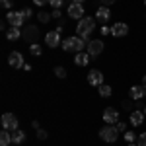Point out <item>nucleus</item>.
<instances>
[{
	"label": "nucleus",
	"instance_id": "22",
	"mask_svg": "<svg viewBox=\"0 0 146 146\" xmlns=\"http://www.w3.org/2000/svg\"><path fill=\"white\" fill-rule=\"evenodd\" d=\"M123 138L129 142V144H133V142L136 140V135L133 133V131H125V136H123Z\"/></svg>",
	"mask_w": 146,
	"mask_h": 146
},
{
	"label": "nucleus",
	"instance_id": "40",
	"mask_svg": "<svg viewBox=\"0 0 146 146\" xmlns=\"http://www.w3.org/2000/svg\"><path fill=\"white\" fill-rule=\"evenodd\" d=\"M129 146H138V144H135V142H133V144H129Z\"/></svg>",
	"mask_w": 146,
	"mask_h": 146
},
{
	"label": "nucleus",
	"instance_id": "13",
	"mask_svg": "<svg viewBox=\"0 0 146 146\" xmlns=\"http://www.w3.org/2000/svg\"><path fill=\"white\" fill-rule=\"evenodd\" d=\"M146 98V88L140 84V86H133L131 88V100H142Z\"/></svg>",
	"mask_w": 146,
	"mask_h": 146
},
{
	"label": "nucleus",
	"instance_id": "33",
	"mask_svg": "<svg viewBox=\"0 0 146 146\" xmlns=\"http://www.w3.org/2000/svg\"><path fill=\"white\" fill-rule=\"evenodd\" d=\"M123 107H125V109H129V111H131V109H133V103H131V101H125V103H123Z\"/></svg>",
	"mask_w": 146,
	"mask_h": 146
},
{
	"label": "nucleus",
	"instance_id": "24",
	"mask_svg": "<svg viewBox=\"0 0 146 146\" xmlns=\"http://www.w3.org/2000/svg\"><path fill=\"white\" fill-rule=\"evenodd\" d=\"M39 22H43V23H47L49 20H51V14H47V12H39Z\"/></svg>",
	"mask_w": 146,
	"mask_h": 146
},
{
	"label": "nucleus",
	"instance_id": "29",
	"mask_svg": "<svg viewBox=\"0 0 146 146\" xmlns=\"http://www.w3.org/2000/svg\"><path fill=\"white\" fill-rule=\"evenodd\" d=\"M0 4H2V8H12L14 0H0Z\"/></svg>",
	"mask_w": 146,
	"mask_h": 146
},
{
	"label": "nucleus",
	"instance_id": "37",
	"mask_svg": "<svg viewBox=\"0 0 146 146\" xmlns=\"http://www.w3.org/2000/svg\"><path fill=\"white\" fill-rule=\"evenodd\" d=\"M142 86L146 88V74H144V78H142Z\"/></svg>",
	"mask_w": 146,
	"mask_h": 146
},
{
	"label": "nucleus",
	"instance_id": "9",
	"mask_svg": "<svg viewBox=\"0 0 146 146\" xmlns=\"http://www.w3.org/2000/svg\"><path fill=\"white\" fill-rule=\"evenodd\" d=\"M8 62H10V66L12 68H23V56H22V53L20 51H12L10 53V56H8Z\"/></svg>",
	"mask_w": 146,
	"mask_h": 146
},
{
	"label": "nucleus",
	"instance_id": "26",
	"mask_svg": "<svg viewBox=\"0 0 146 146\" xmlns=\"http://www.w3.org/2000/svg\"><path fill=\"white\" fill-rule=\"evenodd\" d=\"M49 4L53 6V10H60L62 8V0H51Z\"/></svg>",
	"mask_w": 146,
	"mask_h": 146
},
{
	"label": "nucleus",
	"instance_id": "10",
	"mask_svg": "<svg viewBox=\"0 0 146 146\" xmlns=\"http://www.w3.org/2000/svg\"><path fill=\"white\" fill-rule=\"evenodd\" d=\"M103 121H105V125H115L119 121V111L113 109V107H107L103 111Z\"/></svg>",
	"mask_w": 146,
	"mask_h": 146
},
{
	"label": "nucleus",
	"instance_id": "7",
	"mask_svg": "<svg viewBox=\"0 0 146 146\" xmlns=\"http://www.w3.org/2000/svg\"><path fill=\"white\" fill-rule=\"evenodd\" d=\"M68 16H70L72 20H82V18H84V6L72 2V4L68 6Z\"/></svg>",
	"mask_w": 146,
	"mask_h": 146
},
{
	"label": "nucleus",
	"instance_id": "20",
	"mask_svg": "<svg viewBox=\"0 0 146 146\" xmlns=\"http://www.w3.org/2000/svg\"><path fill=\"white\" fill-rule=\"evenodd\" d=\"M10 142H12L10 131H2V133H0V146H8Z\"/></svg>",
	"mask_w": 146,
	"mask_h": 146
},
{
	"label": "nucleus",
	"instance_id": "35",
	"mask_svg": "<svg viewBox=\"0 0 146 146\" xmlns=\"http://www.w3.org/2000/svg\"><path fill=\"white\" fill-rule=\"evenodd\" d=\"M51 16H53V18H60V10H53Z\"/></svg>",
	"mask_w": 146,
	"mask_h": 146
},
{
	"label": "nucleus",
	"instance_id": "18",
	"mask_svg": "<svg viewBox=\"0 0 146 146\" xmlns=\"http://www.w3.org/2000/svg\"><path fill=\"white\" fill-rule=\"evenodd\" d=\"M62 49H64L66 53H72V51H76V43H74V37H66V39L62 41Z\"/></svg>",
	"mask_w": 146,
	"mask_h": 146
},
{
	"label": "nucleus",
	"instance_id": "12",
	"mask_svg": "<svg viewBox=\"0 0 146 146\" xmlns=\"http://www.w3.org/2000/svg\"><path fill=\"white\" fill-rule=\"evenodd\" d=\"M88 82H90L92 86H101L103 84V74H101L100 70H90V74H88Z\"/></svg>",
	"mask_w": 146,
	"mask_h": 146
},
{
	"label": "nucleus",
	"instance_id": "23",
	"mask_svg": "<svg viewBox=\"0 0 146 146\" xmlns=\"http://www.w3.org/2000/svg\"><path fill=\"white\" fill-rule=\"evenodd\" d=\"M29 53H31L33 56H39V55H41V47L37 45V43H33V45L29 47Z\"/></svg>",
	"mask_w": 146,
	"mask_h": 146
},
{
	"label": "nucleus",
	"instance_id": "36",
	"mask_svg": "<svg viewBox=\"0 0 146 146\" xmlns=\"http://www.w3.org/2000/svg\"><path fill=\"white\" fill-rule=\"evenodd\" d=\"M23 14H25V18H29V16H31V14H33V12L29 10V8H25V10H23Z\"/></svg>",
	"mask_w": 146,
	"mask_h": 146
},
{
	"label": "nucleus",
	"instance_id": "17",
	"mask_svg": "<svg viewBox=\"0 0 146 146\" xmlns=\"http://www.w3.org/2000/svg\"><path fill=\"white\" fill-rule=\"evenodd\" d=\"M23 140H25V133H23V131L18 129V131L12 133V142H14V144H23Z\"/></svg>",
	"mask_w": 146,
	"mask_h": 146
},
{
	"label": "nucleus",
	"instance_id": "21",
	"mask_svg": "<svg viewBox=\"0 0 146 146\" xmlns=\"http://www.w3.org/2000/svg\"><path fill=\"white\" fill-rule=\"evenodd\" d=\"M100 96H101V98H109V96H111V86L101 84V86H100Z\"/></svg>",
	"mask_w": 146,
	"mask_h": 146
},
{
	"label": "nucleus",
	"instance_id": "34",
	"mask_svg": "<svg viewBox=\"0 0 146 146\" xmlns=\"http://www.w3.org/2000/svg\"><path fill=\"white\" fill-rule=\"evenodd\" d=\"M113 2H115V0H101V4H103V6H111Z\"/></svg>",
	"mask_w": 146,
	"mask_h": 146
},
{
	"label": "nucleus",
	"instance_id": "27",
	"mask_svg": "<svg viewBox=\"0 0 146 146\" xmlns=\"http://www.w3.org/2000/svg\"><path fill=\"white\" fill-rule=\"evenodd\" d=\"M37 138H39V140H45V138H47V131H43V129H37Z\"/></svg>",
	"mask_w": 146,
	"mask_h": 146
},
{
	"label": "nucleus",
	"instance_id": "8",
	"mask_svg": "<svg viewBox=\"0 0 146 146\" xmlns=\"http://www.w3.org/2000/svg\"><path fill=\"white\" fill-rule=\"evenodd\" d=\"M45 43L49 47H53V49H55V47H58V45H62V39H60V33H58V31H49V33L45 35Z\"/></svg>",
	"mask_w": 146,
	"mask_h": 146
},
{
	"label": "nucleus",
	"instance_id": "16",
	"mask_svg": "<svg viewBox=\"0 0 146 146\" xmlns=\"http://www.w3.org/2000/svg\"><path fill=\"white\" fill-rule=\"evenodd\" d=\"M74 62H76L78 66H86V64L90 62V55H88V53H76Z\"/></svg>",
	"mask_w": 146,
	"mask_h": 146
},
{
	"label": "nucleus",
	"instance_id": "11",
	"mask_svg": "<svg viewBox=\"0 0 146 146\" xmlns=\"http://www.w3.org/2000/svg\"><path fill=\"white\" fill-rule=\"evenodd\" d=\"M129 33V25L123 22H119V23H115L111 27V35H115V37H125V35Z\"/></svg>",
	"mask_w": 146,
	"mask_h": 146
},
{
	"label": "nucleus",
	"instance_id": "32",
	"mask_svg": "<svg viewBox=\"0 0 146 146\" xmlns=\"http://www.w3.org/2000/svg\"><path fill=\"white\" fill-rule=\"evenodd\" d=\"M35 4H37V6H45V4H49V2H51V0H33Z\"/></svg>",
	"mask_w": 146,
	"mask_h": 146
},
{
	"label": "nucleus",
	"instance_id": "15",
	"mask_svg": "<svg viewBox=\"0 0 146 146\" xmlns=\"http://www.w3.org/2000/svg\"><path fill=\"white\" fill-rule=\"evenodd\" d=\"M131 123L135 125V127H138V125L144 123V111H131Z\"/></svg>",
	"mask_w": 146,
	"mask_h": 146
},
{
	"label": "nucleus",
	"instance_id": "28",
	"mask_svg": "<svg viewBox=\"0 0 146 146\" xmlns=\"http://www.w3.org/2000/svg\"><path fill=\"white\" fill-rule=\"evenodd\" d=\"M115 127L119 129V133H125V131H127V125H125L123 121H117V123H115Z\"/></svg>",
	"mask_w": 146,
	"mask_h": 146
},
{
	"label": "nucleus",
	"instance_id": "38",
	"mask_svg": "<svg viewBox=\"0 0 146 146\" xmlns=\"http://www.w3.org/2000/svg\"><path fill=\"white\" fill-rule=\"evenodd\" d=\"M72 2H76V4H82V2H84V0H72Z\"/></svg>",
	"mask_w": 146,
	"mask_h": 146
},
{
	"label": "nucleus",
	"instance_id": "6",
	"mask_svg": "<svg viewBox=\"0 0 146 146\" xmlns=\"http://www.w3.org/2000/svg\"><path fill=\"white\" fill-rule=\"evenodd\" d=\"M86 51H88L90 56H100L101 51H103V41H101V39H94V41H90L88 47H86Z\"/></svg>",
	"mask_w": 146,
	"mask_h": 146
},
{
	"label": "nucleus",
	"instance_id": "39",
	"mask_svg": "<svg viewBox=\"0 0 146 146\" xmlns=\"http://www.w3.org/2000/svg\"><path fill=\"white\" fill-rule=\"evenodd\" d=\"M142 111H144V115H146V105H144V109H142Z\"/></svg>",
	"mask_w": 146,
	"mask_h": 146
},
{
	"label": "nucleus",
	"instance_id": "3",
	"mask_svg": "<svg viewBox=\"0 0 146 146\" xmlns=\"http://www.w3.org/2000/svg\"><path fill=\"white\" fill-rule=\"evenodd\" d=\"M2 129L4 131H18V117L14 113H4L2 115Z\"/></svg>",
	"mask_w": 146,
	"mask_h": 146
},
{
	"label": "nucleus",
	"instance_id": "1",
	"mask_svg": "<svg viewBox=\"0 0 146 146\" xmlns=\"http://www.w3.org/2000/svg\"><path fill=\"white\" fill-rule=\"evenodd\" d=\"M94 29H96V20H94V18H86V16H84L82 20H78V25H76L78 37H82V39H88Z\"/></svg>",
	"mask_w": 146,
	"mask_h": 146
},
{
	"label": "nucleus",
	"instance_id": "25",
	"mask_svg": "<svg viewBox=\"0 0 146 146\" xmlns=\"http://www.w3.org/2000/svg\"><path fill=\"white\" fill-rule=\"evenodd\" d=\"M55 74L58 76V78H66V70H64L62 66H56L55 68Z\"/></svg>",
	"mask_w": 146,
	"mask_h": 146
},
{
	"label": "nucleus",
	"instance_id": "30",
	"mask_svg": "<svg viewBox=\"0 0 146 146\" xmlns=\"http://www.w3.org/2000/svg\"><path fill=\"white\" fill-rule=\"evenodd\" d=\"M138 146H146V133H142L138 136Z\"/></svg>",
	"mask_w": 146,
	"mask_h": 146
},
{
	"label": "nucleus",
	"instance_id": "4",
	"mask_svg": "<svg viewBox=\"0 0 146 146\" xmlns=\"http://www.w3.org/2000/svg\"><path fill=\"white\" fill-rule=\"evenodd\" d=\"M22 37L27 43H31V45L37 43V39H39V29H37V25H27V27H23Z\"/></svg>",
	"mask_w": 146,
	"mask_h": 146
},
{
	"label": "nucleus",
	"instance_id": "5",
	"mask_svg": "<svg viewBox=\"0 0 146 146\" xmlns=\"http://www.w3.org/2000/svg\"><path fill=\"white\" fill-rule=\"evenodd\" d=\"M8 22L12 23V27H23V22L27 20L25 18V14H23V10L22 12H8Z\"/></svg>",
	"mask_w": 146,
	"mask_h": 146
},
{
	"label": "nucleus",
	"instance_id": "14",
	"mask_svg": "<svg viewBox=\"0 0 146 146\" xmlns=\"http://www.w3.org/2000/svg\"><path fill=\"white\" fill-rule=\"evenodd\" d=\"M96 18H98V20H100V22H107V20H109V18H111V10H109V8H107V6H101L100 10L96 12Z\"/></svg>",
	"mask_w": 146,
	"mask_h": 146
},
{
	"label": "nucleus",
	"instance_id": "41",
	"mask_svg": "<svg viewBox=\"0 0 146 146\" xmlns=\"http://www.w3.org/2000/svg\"><path fill=\"white\" fill-rule=\"evenodd\" d=\"M144 6H146V0H144Z\"/></svg>",
	"mask_w": 146,
	"mask_h": 146
},
{
	"label": "nucleus",
	"instance_id": "19",
	"mask_svg": "<svg viewBox=\"0 0 146 146\" xmlns=\"http://www.w3.org/2000/svg\"><path fill=\"white\" fill-rule=\"evenodd\" d=\"M6 37H8L10 41H16V39H20V37H22V31H20V27H10V29L6 31Z\"/></svg>",
	"mask_w": 146,
	"mask_h": 146
},
{
	"label": "nucleus",
	"instance_id": "31",
	"mask_svg": "<svg viewBox=\"0 0 146 146\" xmlns=\"http://www.w3.org/2000/svg\"><path fill=\"white\" fill-rule=\"evenodd\" d=\"M107 33H111V27L103 25V27H101V35H107Z\"/></svg>",
	"mask_w": 146,
	"mask_h": 146
},
{
	"label": "nucleus",
	"instance_id": "2",
	"mask_svg": "<svg viewBox=\"0 0 146 146\" xmlns=\"http://www.w3.org/2000/svg\"><path fill=\"white\" fill-rule=\"evenodd\" d=\"M117 136H119V129L113 127V125H105V127L100 131V138L105 140V142H109V144L117 140Z\"/></svg>",
	"mask_w": 146,
	"mask_h": 146
}]
</instances>
